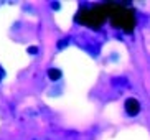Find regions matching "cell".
<instances>
[{
    "label": "cell",
    "mask_w": 150,
    "mask_h": 140,
    "mask_svg": "<svg viewBox=\"0 0 150 140\" xmlns=\"http://www.w3.org/2000/svg\"><path fill=\"white\" fill-rule=\"evenodd\" d=\"M125 112L129 115H132V117L140 112V104H139V101H137L135 97H129L127 101H125Z\"/></svg>",
    "instance_id": "cell-3"
},
{
    "label": "cell",
    "mask_w": 150,
    "mask_h": 140,
    "mask_svg": "<svg viewBox=\"0 0 150 140\" xmlns=\"http://www.w3.org/2000/svg\"><path fill=\"white\" fill-rule=\"evenodd\" d=\"M107 17L110 18V23L115 28H122L125 33H132L135 28V12L129 7H122V4L115 2H106Z\"/></svg>",
    "instance_id": "cell-1"
},
{
    "label": "cell",
    "mask_w": 150,
    "mask_h": 140,
    "mask_svg": "<svg viewBox=\"0 0 150 140\" xmlns=\"http://www.w3.org/2000/svg\"><path fill=\"white\" fill-rule=\"evenodd\" d=\"M48 78L51 79V81H58V79L61 78V71L58 69V68H51V69L48 71Z\"/></svg>",
    "instance_id": "cell-4"
},
{
    "label": "cell",
    "mask_w": 150,
    "mask_h": 140,
    "mask_svg": "<svg viewBox=\"0 0 150 140\" xmlns=\"http://www.w3.org/2000/svg\"><path fill=\"white\" fill-rule=\"evenodd\" d=\"M28 53L30 54H35V53H38V48L36 46H31V48H28Z\"/></svg>",
    "instance_id": "cell-5"
},
{
    "label": "cell",
    "mask_w": 150,
    "mask_h": 140,
    "mask_svg": "<svg viewBox=\"0 0 150 140\" xmlns=\"http://www.w3.org/2000/svg\"><path fill=\"white\" fill-rule=\"evenodd\" d=\"M107 10L106 5H94L91 8H81L79 13L76 15V22L81 25L91 26V28H99L104 25V22L107 20Z\"/></svg>",
    "instance_id": "cell-2"
}]
</instances>
